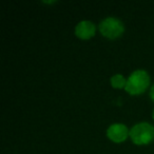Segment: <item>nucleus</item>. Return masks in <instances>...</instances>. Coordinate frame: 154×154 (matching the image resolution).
I'll use <instances>...</instances> for the list:
<instances>
[{"instance_id":"423d86ee","label":"nucleus","mask_w":154,"mask_h":154,"mask_svg":"<svg viewBox=\"0 0 154 154\" xmlns=\"http://www.w3.org/2000/svg\"><path fill=\"white\" fill-rule=\"evenodd\" d=\"M110 82H111L113 88H125L127 84V79L124 77L122 74H114L110 78Z\"/></svg>"},{"instance_id":"20e7f679","label":"nucleus","mask_w":154,"mask_h":154,"mask_svg":"<svg viewBox=\"0 0 154 154\" xmlns=\"http://www.w3.org/2000/svg\"><path fill=\"white\" fill-rule=\"evenodd\" d=\"M129 135V130L126 125L122 122H114L107 129V136L115 143H122Z\"/></svg>"},{"instance_id":"f257e3e1","label":"nucleus","mask_w":154,"mask_h":154,"mask_svg":"<svg viewBox=\"0 0 154 154\" xmlns=\"http://www.w3.org/2000/svg\"><path fill=\"white\" fill-rule=\"evenodd\" d=\"M150 84V76L145 70H135L129 75L125 90L131 95L143 93Z\"/></svg>"},{"instance_id":"f03ea898","label":"nucleus","mask_w":154,"mask_h":154,"mask_svg":"<svg viewBox=\"0 0 154 154\" xmlns=\"http://www.w3.org/2000/svg\"><path fill=\"white\" fill-rule=\"evenodd\" d=\"M129 136L136 145H147L154 139V127L147 122H140L131 127Z\"/></svg>"},{"instance_id":"7ed1b4c3","label":"nucleus","mask_w":154,"mask_h":154,"mask_svg":"<svg viewBox=\"0 0 154 154\" xmlns=\"http://www.w3.org/2000/svg\"><path fill=\"white\" fill-rule=\"evenodd\" d=\"M98 28L100 33L105 37L110 39H114L119 37L124 33L125 26L122 21L114 16L106 17L99 22Z\"/></svg>"},{"instance_id":"6e6552de","label":"nucleus","mask_w":154,"mask_h":154,"mask_svg":"<svg viewBox=\"0 0 154 154\" xmlns=\"http://www.w3.org/2000/svg\"><path fill=\"white\" fill-rule=\"evenodd\" d=\"M152 117H153V119H154V109H153V112H152Z\"/></svg>"},{"instance_id":"39448f33","label":"nucleus","mask_w":154,"mask_h":154,"mask_svg":"<svg viewBox=\"0 0 154 154\" xmlns=\"http://www.w3.org/2000/svg\"><path fill=\"white\" fill-rule=\"evenodd\" d=\"M96 26L95 23L90 20H82L75 26V35L82 39H88L94 36Z\"/></svg>"},{"instance_id":"0eeeda50","label":"nucleus","mask_w":154,"mask_h":154,"mask_svg":"<svg viewBox=\"0 0 154 154\" xmlns=\"http://www.w3.org/2000/svg\"><path fill=\"white\" fill-rule=\"evenodd\" d=\"M150 97L154 100V84L152 85L151 89H150Z\"/></svg>"}]
</instances>
